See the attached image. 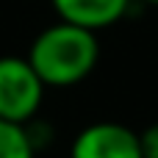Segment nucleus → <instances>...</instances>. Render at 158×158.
<instances>
[{
	"mask_svg": "<svg viewBox=\"0 0 158 158\" xmlns=\"http://www.w3.org/2000/svg\"><path fill=\"white\" fill-rule=\"evenodd\" d=\"M97 58H100L97 33L64 19L44 28L28 50V61L44 86L81 83L94 72Z\"/></svg>",
	"mask_w": 158,
	"mask_h": 158,
	"instance_id": "obj_1",
	"label": "nucleus"
},
{
	"mask_svg": "<svg viewBox=\"0 0 158 158\" xmlns=\"http://www.w3.org/2000/svg\"><path fill=\"white\" fill-rule=\"evenodd\" d=\"M44 97V83L28 58H0V119L25 125L36 117Z\"/></svg>",
	"mask_w": 158,
	"mask_h": 158,
	"instance_id": "obj_2",
	"label": "nucleus"
},
{
	"mask_svg": "<svg viewBox=\"0 0 158 158\" xmlns=\"http://www.w3.org/2000/svg\"><path fill=\"white\" fill-rule=\"evenodd\" d=\"M69 158H142L139 133L119 122L86 125L75 136Z\"/></svg>",
	"mask_w": 158,
	"mask_h": 158,
	"instance_id": "obj_3",
	"label": "nucleus"
},
{
	"mask_svg": "<svg viewBox=\"0 0 158 158\" xmlns=\"http://www.w3.org/2000/svg\"><path fill=\"white\" fill-rule=\"evenodd\" d=\"M50 3L64 22L89 28L94 33L119 22L131 8V0H50Z\"/></svg>",
	"mask_w": 158,
	"mask_h": 158,
	"instance_id": "obj_4",
	"label": "nucleus"
},
{
	"mask_svg": "<svg viewBox=\"0 0 158 158\" xmlns=\"http://www.w3.org/2000/svg\"><path fill=\"white\" fill-rule=\"evenodd\" d=\"M0 158H36V147L25 125L0 119Z\"/></svg>",
	"mask_w": 158,
	"mask_h": 158,
	"instance_id": "obj_5",
	"label": "nucleus"
},
{
	"mask_svg": "<svg viewBox=\"0 0 158 158\" xmlns=\"http://www.w3.org/2000/svg\"><path fill=\"white\" fill-rule=\"evenodd\" d=\"M139 147H142V158H158V122L147 125L139 133Z\"/></svg>",
	"mask_w": 158,
	"mask_h": 158,
	"instance_id": "obj_6",
	"label": "nucleus"
},
{
	"mask_svg": "<svg viewBox=\"0 0 158 158\" xmlns=\"http://www.w3.org/2000/svg\"><path fill=\"white\" fill-rule=\"evenodd\" d=\"M142 3H147V6H158V0H142Z\"/></svg>",
	"mask_w": 158,
	"mask_h": 158,
	"instance_id": "obj_7",
	"label": "nucleus"
}]
</instances>
